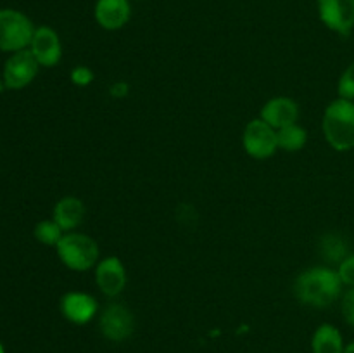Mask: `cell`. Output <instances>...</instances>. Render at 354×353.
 Returning a JSON list of instances; mask_svg holds the SVG:
<instances>
[{
    "label": "cell",
    "instance_id": "3",
    "mask_svg": "<svg viewBox=\"0 0 354 353\" xmlns=\"http://www.w3.org/2000/svg\"><path fill=\"white\" fill-rule=\"evenodd\" d=\"M59 260L64 266L75 272H86L99 263V244L95 239L82 232H66L55 246Z\"/></svg>",
    "mask_w": 354,
    "mask_h": 353
},
{
    "label": "cell",
    "instance_id": "8",
    "mask_svg": "<svg viewBox=\"0 0 354 353\" xmlns=\"http://www.w3.org/2000/svg\"><path fill=\"white\" fill-rule=\"evenodd\" d=\"M320 21L334 33L348 37L354 30V0H318Z\"/></svg>",
    "mask_w": 354,
    "mask_h": 353
},
{
    "label": "cell",
    "instance_id": "15",
    "mask_svg": "<svg viewBox=\"0 0 354 353\" xmlns=\"http://www.w3.org/2000/svg\"><path fill=\"white\" fill-rule=\"evenodd\" d=\"M344 348V338L335 325L322 324L313 332V338H311L313 353H342Z\"/></svg>",
    "mask_w": 354,
    "mask_h": 353
},
{
    "label": "cell",
    "instance_id": "12",
    "mask_svg": "<svg viewBox=\"0 0 354 353\" xmlns=\"http://www.w3.org/2000/svg\"><path fill=\"white\" fill-rule=\"evenodd\" d=\"M259 118L275 130H280V128L297 123V120H299V106L290 97H273V99L266 100L265 106L261 107Z\"/></svg>",
    "mask_w": 354,
    "mask_h": 353
},
{
    "label": "cell",
    "instance_id": "20",
    "mask_svg": "<svg viewBox=\"0 0 354 353\" xmlns=\"http://www.w3.org/2000/svg\"><path fill=\"white\" fill-rule=\"evenodd\" d=\"M337 273L344 286L354 287V253H351L348 258H344L339 263Z\"/></svg>",
    "mask_w": 354,
    "mask_h": 353
},
{
    "label": "cell",
    "instance_id": "16",
    "mask_svg": "<svg viewBox=\"0 0 354 353\" xmlns=\"http://www.w3.org/2000/svg\"><path fill=\"white\" fill-rule=\"evenodd\" d=\"M320 255L324 256L325 262L332 265H339L344 258H348L349 253L348 242L339 234H325L320 239Z\"/></svg>",
    "mask_w": 354,
    "mask_h": 353
},
{
    "label": "cell",
    "instance_id": "17",
    "mask_svg": "<svg viewBox=\"0 0 354 353\" xmlns=\"http://www.w3.org/2000/svg\"><path fill=\"white\" fill-rule=\"evenodd\" d=\"M277 141H279V149L287 152H297L306 145L308 132L301 125L294 123L289 127H283L277 130Z\"/></svg>",
    "mask_w": 354,
    "mask_h": 353
},
{
    "label": "cell",
    "instance_id": "25",
    "mask_svg": "<svg viewBox=\"0 0 354 353\" xmlns=\"http://www.w3.org/2000/svg\"><path fill=\"white\" fill-rule=\"evenodd\" d=\"M3 89H6V83H3V80L0 78V93L3 92Z\"/></svg>",
    "mask_w": 354,
    "mask_h": 353
},
{
    "label": "cell",
    "instance_id": "5",
    "mask_svg": "<svg viewBox=\"0 0 354 353\" xmlns=\"http://www.w3.org/2000/svg\"><path fill=\"white\" fill-rule=\"evenodd\" d=\"M242 147L254 159L272 158L279 151L277 130L261 118L251 120L245 125L244 134H242Z\"/></svg>",
    "mask_w": 354,
    "mask_h": 353
},
{
    "label": "cell",
    "instance_id": "9",
    "mask_svg": "<svg viewBox=\"0 0 354 353\" xmlns=\"http://www.w3.org/2000/svg\"><path fill=\"white\" fill-rule=\"evenodd\" d=\"M95 282L104 296H120L127 287V266L118 256H106L99 260L95 265Z\"/></svg>",
    "mask_w": 354,
    "mask_h": 353
},
{
    "label": "cell",
    "instance_id": "22",
    "mask_svg": "<svg viewBox=\"0 0 354 353\" xmlns=\"http://www.w3.org/2000/svg\"><path fill=\"white\" fill-rule=\"evenodd\" d=\"M341 310L344 320L348 322L351 327H354V287H349V289L342 294Z\"/></svg>",
    "mask_w": 354,
    "mask_h": 353
},
{
    "label": "cell",
    "instance_id": "10",
    "mask_svg": "<svg viewBox=\"0 0 354 353\" xmlns=\"http://www.w3.org/2000/svg\"><path fill=\"white\" fill-rule=\"evenodd\" d=\"M41 68H54L62 57V44L57 31L50 26H38L28 47Z\"/></svg>",
    "mask_w": 354,
    "mask_h": 353
},
{
    "label": "cell",
    "instance_id": "11",
    "mask_svg": "<svg viewBox=\"0 0 354 353\" xmlns=\"http://www.w3.org/2000/svg\"><path fill=\"white\" fill-rule=\"evenodd\" d=\"M59 308L66 320L76 325H85L95 317L99 305L92 294L82 293V291H69L61 298Z\"/></svg>",
    "mask_w": 354,
    "mask_h": 353
},
{
    "label": "cell",
    "instance_id": "24",
    "mask_svg": "<svg viewBox=\"0 0 354 353\" xmlns=\"http://www.w3.org/2000/svg\"><path fill=\"white\" fill-rule=\"evenodd\" d=\"M342 353H354V341H353V343H349V345L346 346L344 352H342Z\"/></svg>",
    "mask_w": 354,
    "mask_h": 353
},
{
    "label": "cell",
    "instance_id": "4",
    "mask_svg": "<svg viewBox=\"0 0 354 353\" xmlns=\"http://www.w3.org/2000/svg\"><path fill=\"white\" fill-rule=\"evenodd\" d=\"M35 24L24 12L16 9H0V51L14 52L28 48L35 33Z\"/></svg>",
    "mask_w": 354,
    "mask_h": 353
},
{
    "label": "cell",
    "instance_id": "18",
    "mask_svg": "<svg viewBox=\"0 0 354 353\" xmlns=\"http://www.w3.org/2000/svg\"><path fill=\"white\" fill-rule=\"evenodd\" d=\"M64 234L66 232L62 230L52 218L50 220L38 221V224L35 225L33 230L35 239H37L38 242H41V244L45 246H52V248H55V246L59 244V241H61Z\"/></svg>",
    "mask_w": 354,
    "mask_h": 353
},
{
    "label": "cell",
    "instance_id": "21",
    "mask_svg": "<svg viewBox=\"0 0 354 353\" xmlns=\"http://www.w3.org/2000/svg\"><path fill=\"white\" fill-rule=\"evenodd\" d=\"M95 78V73L88 66H76L71 71V82L76 87H88Z\"/></svg>",
    "mask_w": 354,
    "mask_h": 353
},
{
    "label": "cell",
    "instance_id": "13",
    "mask_svg": "<svg viewBox=\"0 0 354 353\" xmlns=\"http://www.w3.org/2000/svg\"><path fill=\"white\" fill-rule=\"evenodd\" d=\"M93 16L104 30H121L131 17L130 0H97Z\"/></svg>",
    "mask_w": 354,
    "mask_h": 353
},
{
    "label": "cell",
    "instance_id": "6",
    "mask_svg": "<svg viewBox=\"0 0 354 353\" xmlns=\"http://www.w3.org/2000/svg\"><path fill=\"white\" fill-rule=\"evenodd\" d=\"M41 66L31 54L30 48H23L9 55V59L3 64L2 80L6 83V89L21 90L30 85L37 78Z\"/></svg>",
    "mask_w": 354,
    "mask_h": 353
},
{
    "label": "cell",
    "instance_id": "1",
    "mask_svg": "<svg viewBox=\"0 0 354 353\" xmlns=\"http://www.w3.org/2000/svg\"><path fill=\"white\" fill-rule=\"evenodd\" d=\"M342 280L337 269L311 266L301 272L294 280V296L306 307L327 308L342 296Z\"/></svg>",
    "mask_w": 354,
    "mask_h": 353
},
{
    "label": "cell",
    "instance_id": "23",
    "mask_svg": "<svg viewBox=\"0 0 354 353\" xmlns=\"http://www.w3.org/2000/svg\"><path fill=\"white\" fill-rule=\"evenodd\" d=\"M128 92H130V87L124 82H116L111 87V96L113 97H120L121 99V97H127Z\"/></svg>",
    "mask_w": 354,
    "mask_h": 353
},
{
    "label": "cell",
    "instance_id": "2",
    "mask_svg": "<svg viewBox=\"0 0 354 353\" xmlns=\"http://www.w3.org/2000/svg\"><path fill=\"white\" fill-rule=\"evenodd\" d=\"M322 132L334 151L348 152L354 149V100L342 97L332 100L324 111Z\"/></svg>",
    "mask_w": 354,
    "mask_h": 353
},
{
    "label": "cell",
    "instance_id": "14",
    "mask_svg": "<svg viewBox=\"0 0 354 353\" xmlns=\"http://www.w3.org/2000/svg\"><path fill=\"white\" fill-rule=\"evenodd\" d=\"M85 218V204L75 196H66L55 203L52 211V220L64 232H73L82 225Z\"/></svg>",
    "mask_w": 354,
    "mask_h": 353
},
{
    "label": "cell",
    "instance_id": "7",
    "mask_svg": "<svg viewBox=\"0 0 354 353\" xmlns=\"http://www.w3.org/2000/svg\"><path fill=\"white\" fill-rule=\"evenodd\" d=\"M99 327L107 341H127L135 331V317L130 308L124 305L111 303L100 314Z\"/></svg>",
    "mask_w": 354,
    "mask_h": 353
},
{
    "label": "cell",
    "instance_id": "19",
    "mask_svg": "<svg viewBox=\"0 0 354 353\" xmlns=\"http://www.w3.org/2000/svg\"><path fill=\"white\" fill-rule=\"evenodd\" d=\"M339 97L348 100H354V61L342 71L337 82Z\"/></svg>",
    "mask_w": 354,
    "mask_h": 353
},
{
    "label": "cell",
    "instance_id": "26",
    "mask_svg": "<svg viewBox=\"0 0 354 353\" xmlns=\"http://www.w3.org/2000/svg\"><path fill=\"white\" fill-rule=\"evenodd\" d=\"M0 353H6V348H3L2 343H0Z\"/></svg>",
    "mask_w": 354,
    "mask_h": 353
}]
</instances>
